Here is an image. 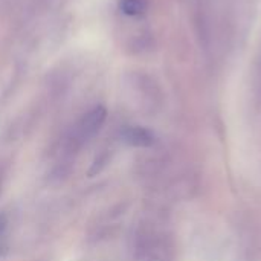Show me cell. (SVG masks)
Returning a JSON list of instances; mask_svg holds the SVG:
<instances>
[{
    "instance_id": "277c9868",
    "label": "cell",
    "mask_w": 261,
    "mask_h": 261,
    "mask_svg": "<svg viewBox=\"0 0 261 261\" xmlns=\"http://www.w3.org/2000/svg\"><path fill=\"white\" fill-rule=\"evenodd\" d=\"M6 231H8V217L0 214V258L6 252Z\"/></svg>"
},
{
    "instance_id": "7a4b0ae2",
    "label": "cell",
    "mask_w": 261,
    "mask_h": 261,
    "mask_svg": "<svg viewBox=\"0 0 261 261\" xmlns=\"http://www.w3.org/2000/svg\"><path fill=\"white\" fill-rule=\"evenodd\" d=\"M121 138L130 147H139V148L151 147L154 144V141H156L154 133L150 128H145V127H141V125L125 127L121 132Z\"/></svg>"
},
{
    "instance_id": "6da1fadb",
    "label": "cell",
    "mask_w": 261,
    "mask_h": 261,
    "mask_svg": "<svg viewBox=\"0 0 261 261\" xmlns=\"http://www.w3.org/2000/svg\"><path fill=\"white\" fill-rule=\"evenodd\" d=\"M107 118V110L102 106H96L93 107L80 122L78 125V133L83 139H89L93 135H96L99 132V128L102 127L104 121Z\"/></svg>"
},
{
    "instance_id": "3957f363",
    "label": "cell",
    "mask_w": 261,
    "mask_h": 261,
    "mask_svg": "<svg viewBox=\"0 0 261 261\" xmlns=\"http://www.w3.org/2000/svg\"><path fill=\"white\" fill-rule=\"evenodd\" d=\"M148 2L147 0H121L119 2V9L130 17L141 15L147 11Z\"/></svg>"
}]
</instances>
